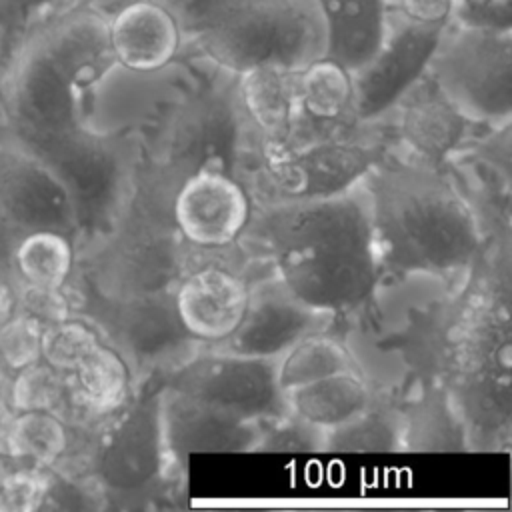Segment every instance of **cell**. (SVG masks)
<instances>
[{
	"label": "cell",
	"instance_id": "b9f144b4",
	"mask_svg": "<svg viewBox=\"0 0 512 512\" xmlns=\"http://www.w3.org/2000/svg\"><path fill=\"white\" fill-rule=\"evenodd\" d=\"M16 310H18L16 294L10 288V284L4 280V276L0 274V328L16 314Z\"/></svg>",
	"mask_w": 512,
	"mask_h": 512
},
{
	"label": "cell",
	"instance_id": "484cf974",
	"mask_svg": "<svg viewBox=\"0 0 512 512\" xmlns=\"http://www.w3.org/2000/svg\"><path fill=\"white\" fill-rule=\"evenodd\" d=\"M80 402L94 414L120 408L130 390V366L120 350L100 342L72 372Z\"/></svg>",
	"mask_w": 512,
	"mask_h": 512
},
{
	"label": "cell",
	"instance_id": "8992f818",
	"mask_svg": "<svg viewBox=\"0 0 512 512\" xmlns=\"http://www.w3.org/2000/svg\"><path fill=\"white\" fill-rule=\"evenodd\" d=\"M242 234H256V244L274 258L336 244L380 246L368 178L326 198L262 206Z\"/></svg>",
	"mask_w": 512,
	"mask_h": 512
},
{
	"label": "cell",
	"instance_id": "d4e9b609",
	"mask_svg": "<svg viewBox=\"0 0 512 512\" xmlns=\"http://www.w3.org/2000/svg\"><path fill=\"white\" fill-rule=\"evenodd\" d=\"M294 90L298 112L312 120L342 124L352 118V74L332 58L320 56L294 72Z\"/></svg>",
	"mask_w": 512,
	"mask_h": 512
},
{
	"label": "cell",
	"instance_id": "4fadbf2b",
	"mask_svg": "<svg viewBox=\"0 0 512 512\" xmlns=\"http://www.w3.org/2000/svg\"><path fill=\"white\" fill-rule=\"evenodd\" d=\"M170 218L184 242L204 250L226 248L242 236L252 218L250 192L236 174L202 168L180 180Z\"/></svg>",
	"mask_w": 512,
	"mask_h": 512
},
{
	"label": "cell",
	"instance_id": "8d00e7d4",
	"mask_svg": "<svg viewBox=\"0 0 512 512\" xmlns=\"http://www.w3.org/2000/svg\"><path fill=\"white\" fill-rule=\"evenodd\" d=\"M18 300V310L38 320L44 328L62 322L70 316V304L62 294V288H40L22 284Z\"/></svg>",
	"mask_w": 512,
	"mask_h": 512
},
{
	"label": "cell",
	"instance_id": "277c9868",
	"mask_svg": "<svg viewBox=\"0 0 512 512\" xmlns=\"http://www.w3.org/2000/svg\"><path fill=\"white\" fill-rule=\"evenodd\" d=\"M248 128L252 126L238 104L234 74L222 72L218 78H206L168 116L164 166L180 178L202 168L236 174Z\"/></svg>",
	"mask_w": 512,
	"mask_h": 512
},
{
	"label": "cell",
	"instance_id": "ffe728a7",
	"mask_svg": "<svg viewBox=\"0 0 512 512\" xmlns=\"http://www.w3.org/2000/svg\"><path fill=\"white\" fill-rule=\"evenodd\" d=\"M172 464L162 432L160 396L136 406L110 434L100 456L102 478L120 490L142 488Z\"/></svg>",
	"mask_w": 512,
	"mask_h": 512
},
{
	"label": "cell",
	"instance_id": "5bb4252c",
	"mask_svg": "<svg viewBox=\"0 0 512 512\" xmlns=\"http://www.w3.org/2000/svg\"><path fill=\"white\" fill-rule=\"evenodd\" d=\"M336 316L298 300L274 278L250 286L248 304L234 332L212 348L244 356L280 358L302 338L324 332Z\"/></svg>",
	"mask_w": 512,
	"mask_h": 512
},
{
	"label": "cell",
	"instance_id": "d6986e66",
	"mask_svg": "<svg viewBox=\"0 0 512 512\" xmlns=\"http://www.w3.org/2000/svg\"><path fill=\"white\" fill-rule=\"evenodd\" d=\"M106 14L116 66L148 74L178 60L184 38L158 0H122Z\"/></svg>",
	"mask_w": 512,
	"mask_h": 512
},
{
	"label": "cell",
	"instance_id": "4316f807",
	"mask_svg": "<svg viewBox=\"0 0 512 512\" xmlns=\"http://www.w3.org/2000/svg\"><path fill=\"white\" fill-rule=\"evenodd\" d=\"M72 266V238L56 230H32L22 234L12 260L20 282L40 288H64Z\"/></svg>",
	"mask_w": 512,
	"mask_h": 512
},
{
	"label": "cell",
	"instance_id": "7c38bea8",
	"mask_svg": "<svg viewBox=\"0 0 512 512\" xmlns=\"http://www.w3.org/2000/svg\"><path fill=\"white\" fill-rule=\"evenodd\" d=\"M172 222L136 212L116 230L102 262L108 298L166 292L184 274V252Z\"/></svg>",
	"mask_w": 512,
	"mask_h": 512
},
{
	"label": "cell",
	"instance_id": "5b68a950",
	"mask_svg": "<svg viewBox=\"0 0 512 512\" xmlns=\"http://www.w3.org/2000/svg\"><path fill=\"white\" fill-rule=\"evenodd\" d=\"M68 190L78 230L116 224L134 186V162L126 146L86 126L30 150Z\"/></svg>",
	"mask_w": 512,
	"mask_h": 512
},
{
	"label": "cell",
	"instance_id": "2e32d148",
	"mask_svg": "<svg viewBox=\"0 0 512 512\" xmlns=\"http://www.w3.org/2000/svg\"><path fill=\"white\" fill-rule=\"evenodd\" d=\"M0 208L22 230H78L72 198L58 176L16 142H0Z\"/></svg>",
	"mask_w": 512,
	"mask_h": 512
},
{
	"label": "cell",
	"instance_id": "f35d334b",
	"mask_svg": "<svg viewBox=\"0 0 512 512\" xmlns=\"http://www.w3.org/2000/svg\"><path fill=\"white\" fill-rule=\"evenodd\" d=\"M452 20L482 26H512L508 0H458Z\"/></svg>",
	"mask_w": 512,
	"mask_h": 512
},
{
	"label": "cell",
	"instance_id": "6da1fadb",
	"mask_svg": "<svg viewBox=\"0 0 512 512\" xmlns=\"http://www.w3.org/2000/svg\"><path fill=\"white\" fill-rule=\"evenodd\" d=\"M368 186L378 242L416 272H462L480 248V224L446 182L416 170H392Z\"/></svg>",
	"mask_w": 512,
	"mask_h": 512
},
{
	"label": "cell",
	"instance_id": "74e56055",
	"mask_svg": "<svg viewBox=\"0 0 512 512\" xmlns=\"http://www.w3.org/2000/svg\"><path fill=\"white\" fill-rule=\"evenodd\" d=\"M458 0H388V10L408 22L446 26L456 12Z\"/></svg>",
	"mask_w": 512,
	"mask_h": 512
},
{
	"label": "cell",
	"instance_id": "e575fe53",
	"mask_svg": "<svg viewBox=\"0 0 512 512\" xmlns=\"http://www.w3.org/2000/svg\"><path fill=\"white\" fill-rule=\"evenodd\" d=\"M176 20L184 44L212 30L242 0H158Z\"/></svg>",
	"mask_w": 512,
	"mask_h": 512
},
{
	"label": "cell",
	"instance_id": "f1b7e54d",
	"mask_svg": "<svg viewBox=\"0 0 512 512\" xmlns=\"http://www.w3.org/2000/svg\"><path fill=\"white\" fill-rule=\"evenodd\" d=\"M400 448H406L404 414L392 408H374L372 404L324 434V450L390 452Z\"/></svg>",
	"mask_w": 512,
	"mask_h": 512
},
{
	"label": "cell",
	"instance_id": "603a6c76",
	"mask_svg": "<svg viewBox=\"0 0 512 512\" xmlns=\"http://www.w3.org/2000/svg\"><path fill=\"white\" fill-rule=\"evenodd\" d=\"M238 104L248 124L272 142L286 134L298 114L294 72L278 66H254L234 74Z\"/></svg>",
	"mask_w": 512,
	"mask_h": 512
},
{
	"label": "cell",
	"instance_id": "d590c367",
	"mask_svg": "<svg viewBox=\"0 0 512 512\" xmlns=\"http://www.w3.org/2000/svg\"><path fill=\"white\" fill-rule=\"evenodd\" d=\"M50 490V478L38 468L10 470L0 484V510H36Z\"/></svg>",
	"mask_w": 512,
	"mask_h": 512
},
{
	"label": "cell",
	"instance_id": "cb8c5ba5",
	"mask_svg": "<svg viewBox=\"0 0 512 512\" xmlns=\"http://www.w3.org/2000/svg\"><path fill=\"white\" fill-rule=\"evenodd\" d=\"M286 400L292 414L322 430L354 418L372 404L368 382L358 370L336 372L296 386L286 392Z\"/></svg>",
	"mask_w": 512,
	"mask_h": 512
},
{
	"label": "cell",
	"instance_id": "9a60e30c",
	"mask_svg": "<svg viewBox=\"0 0 512 512\" xmlns=\"http://www.w3.org/2000/svg\"><path fill=\"white\" fill-rule=\"evenodd\" d=\"M110 304L112 330L120 344V354L136 368L172 366L176 370L198 352L200 342L182 326L172 290L110 298Z\"/></svg>",
	"mask_w": 512,
	"mask_h": 512
},
{
	"label": "cell",
	"instance_id": "e0dca14e",
	"mask_svg": "<svg viewBox=\"0 0 512 512\" xmlns=\"http://www.w3.org/2000/svg\"><path fill=\"white\" fill-rule=\"evenodd\" d=\"M164 442L172 464L198 452L256 450L262 424L216 410L166 388L160 394Z\"/></svg>",
	"mask_w": 512,
	"mask_h": 512
},
{
	"label": "cell",
	"instance_id": "d6a6232c",
	"mask_svg": "<svg viewBox=\"0 0 512 512\" xmlns=\"http://www.w3.org/2000/svg\"><path fill=\"white\" fill-rule=\"evenodd\" d=\"M326 430L298 418L296 414H286L278 420L262 424V432L256 444L260 452H316L324 450Z\"/></svg>",
	"mask_w": 512,
	"mask_h": 512
},
{
	"label": "cell",
	"instance_id": "ee69618b",
	"mask_svg": "<svg viewBox=\"0 0 512 512\" xmlns=\"http://www.w3.org/2000/svg\"><path fill=\"white\" fill-rule=\"evenodd\" d=\"M0 366H2V360H0Z\"/></svg>",
	"mask_w": 512,
	"mask_h": 512
},
{
	"label": "cell",
	"instance_id": "f546056e",
	"mask_svg": "<svg viewBox=\"0 0 512 512\" xmlns=\"http://www.w3.org/2000/svg\"><path fill=\"white\" fill-rule=\"evenodd\" d=\"M68 446L66 426L48 410L18 412L2 432L4 454L32 464H54Z\"/></svg>",
	"mask_w": 512,
	"mask_h": 512
},
{
	"label": "cell",
	"instance_id": "836d02e7",
	"mask_svg": "<svg viewBox=\"0 0 512 512\" xmlns=\"http://www.w3.org/2000/svg\"><path fill=\"white\" fill-rule=\"evenodd\" d=\"M44 326L32 316L16 314L0 328V360L8 368L20 370L42 358Z\"/></svg>",
	"mask_w": 512,
	"mask_h": 512
},
{
	"label": "cell",
	"instance_id": "7402d4cb",
	"mask_svg": "<svg viewBox=\"0 0 512 512\" xmlns=\"http://www.w3.org/2000/svg\"><path fill=\"white\" fill-rule=\"evenodd\" d=\"M324 24V54L350 74L366 66L388 34V0H312Z\"/></svg>",
	"mask_w": 512,
	"mask_h": 512
},
{
	"label": "cell",
	"instance_id": "3957f363",
	"mask_svg": "<svg viewBox=\"0 0 512 512\" xmlns=\"http://www.w3.org/2000/svg\"><path fill=\"white\" fill-rule=\"evenodd\" d=\"M474 126L506 130L512 120V26L450 20L426 70Z\"/></svg>",
	"mask_w": 512,
	"mask_h": 512
},
{
	"label": "cell",
	"instance_id": "7a4b0ae2",
	"mask_svg": "<svg viewBox=\"0 0 512 512\" xmlns=\"http://www.w3.org/2000/svg\"><path fill=\"white\" fill-rule=\"evenodd\" d=\"M190 44L228 74L254 66L298 72L324 54V24L312 0H242Z\"/></svg>",
	"mask_w": 512,
	"mask_h": 512
},
{
	"label": "cell",
	"instance_id": "44dd1931",
	"mask_svg": "<svg viewBox=\"0 0 512 512\" xmlns=\"http://www.w3.org/2000/svg\"><path fill=\"white\" fill-rule=\"evenodd\" d=\"M396 130L404 144L422 160L438 162L456 150L468 128L474 126L464 118L424 74V78L398 102Z\"/></svg>",
	"mask_w": 512,
	"mask_h": 512
},
{
	"label": "cell",
	"instance_id": "83f0119b",
	"mask_svg": "<svg viewBox=\"0 0 512 512\" xmlns=\"http://www.w3.org/2000/svg\"><path fill=\"white\" fill-rule=\"evenodd\" d=\"M344 370H356L354 358L350 350L326 330L296 342L276 364L278 384L284 392Z\"/></svg>",
	"mask_w": 512,
	"mask_h": 512
},
{
	"label": "cell",
	"instance_id": "ab89813d",
	"mask_svg": "<svg viewBox=\"0 0 512 512\" xmlns=\"http://www.w3.org/2000/svg\"><path fill=\"white\" fill-rule=\"evenodd\" d=\"M76 0H0V28H22L52 8H64ZM56 12V10H52ZM50 14V12H48Z\"/></svg>",
	"mask_w": 512,
	"mask_h": 512
},
{
	"label": "cell",
	"instance_id": "4dcf8cb0",
	"mask_svg": "<svg viewBox=\"0 0 512 512\" xmlns=\"http://www.w3.org/2000/svg\"><path fill=\"white\" fill-rule=\"evenodd\" d=\"M98 332L82 320L68 316L62 322L44 328L42 334V360L60 370L72 374L76 366L100 344Z\"/></svg>",
	"mask_w": 512,
	"mask_h": 512
},
{
	"label": "cell",
	"instance_id": "60d3db41",
	"mask_svg": "<svg viewBox=\"0 0 512 512\" xmlns=\"http://www.w3.org/2000/svg\"><path fill=\"white\" fill-rule=\"evenodd\" d=\"M22 232L0 208V274H4L8 268H12V260H14V250L16 244L22 238Z\"/></svg>",
	"mask_w": 512,
	"mask_h": 512
},
{
	"label": "cell",
	"instance_id": "30bf717a",
	"mask_svg": "<svg viewBox=\"0 0 512 512\" xmlns=\"http://www.w3.org/2000/svg\"><path fill=\"white\" fill-rule=\"evenodd\" d=\"M276 278L304 304L332 316L368 300L378 282V244H336L274 258Z\"/></svg>",
	"mask_w": 512,
	"mask_h": 512
},
{
	"label": "cell",
	"instance_id": "9c48e42d",
	"mask_svg": "<svg viewBox=\"0 0 512 512\" xmlns=\"http://www.w3.org/2000/svg\"><path fill=\"white\" fill-rule=\"evenodd\" d=\"M84 92L32 40H24L8 80L14 142L34 150L84 126Z\"/></svg>",
	"mask_w": 512,
	"mask_h": 512
},
{
	"label": "cell",
	"instance_id": "ba28073f",
	"mask_svg": "<svg viewBox=\"0 0 512 512\" xmlns=\"http://www.w3.org/2000/svg\"><path fill=\"white\" fill-rule=\"evenodd\" d=\"M342 136L320 138L266 160L252 184L262 206L326 198L366 180L380 162L378 146Z\"/></svg>",
	"mask_w": 512,
	"mask_h": 512
},
{
	"label": "cell",
	"instance_id": "52a82bcc",
	"mask_svg": "<svg viewBox=\"0 0 512 512\" xmlns=\"http://www.w3.org/2000/svg\"><path fill=\"white\" fill-rule=\"evenodd\" d=\"M276 364L278 358L212 348L178 366L166 388L238 418L266 424L290 414Z\"/></svg>",
	"mask_w": 512,
	"mask_h": 512
},
{
	"label": "cell",
	"instance_id": "ac0fdd59",
	"mask_svg": "<svg viewBox=\"0 0 512 512\" xmlns=\"http://www.w3.org/2000/svg\"><path fill=\"white\" fill-rule=\"evenodd\" d=\"M248 292L250 284L240 274L206 264L182 274L172 288V300L186 332L212 346L234 332L246 310Z\"/></svg>",
	"mask_w": 512,
	"mask_h": 512
},
{
	"label": "cell",
	"instance_id": "1f68e13d",
	"mask_svg": "<svg viewBox=\"0 0 512 512\" xmlns=\"http://www.w3.org/2000/svg\"><path fill=\"white\" fill-rule=\"evenodd\" d=\"M10 388V402L16 412H52L64 396V374L46 360H36L20 370Z\"/></svg>",
	"mask_w": 512,
	"mask_h": 512
},
{
	"label": "cell",
	"instance_id": "7bdbcfd3",
	"mask_svg": "<svg viewBox=\"0 0 512 512\" xmlns=\"http://www.w3.org/2000/svg\"><path fill=\"white\" fill-rule=\"evenodd\" d=\"M10 472V468H8V464H6V460H4V454L0 452V484H2V480L6 478V474Z\"/></svg>",
	"mask_w": 512,
	"mask_h": 512
},
{
	"label": "cell",
	"instance_id": "8fae6325",
	"mask_svg": "<svg viewBox=\"0 0 512 512\" xmlns=\"http://www.w3.org/2000/svg\"><path fill=\"white\" fill-rule=\"evenodd\" d=\"M444 28L408 22L390 12L388 34L380 50L352 74L354 122H376L398 106L424 78Z\"/></svg>",
	"mask_w": 512,
	"mask_h": 512
}]
</instances>
